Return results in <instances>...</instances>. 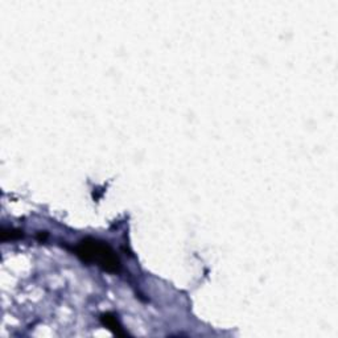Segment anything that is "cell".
Instances as JSON below:
<instances>
[{"mask_svg": "<svg viewBox=\"0 0 338 338\" xmlns=\"http://www.w3.org/2000/svg\"><path fill=\"white\" fill-rule=\"evenodd\" d=\"M75 253L83 262L96 263L107 272H119V258L116 256L113 249L105 242L89 238V239L79 242L78 246L75 247Z\"/></svg>", "mask_w": 338, "mask_h": 338, "instance_id": "1", "label": "cell"}, {"mask_svg": "<svg viewBox=\"0 0 338 338\" xmlns=\"http://www.w3.org/2000/svg\"><path fill=\"white\" fill-rule=\"evenodd\" d=\"M101 320H102V324L113 331L115 335H119V337H124V335H126V331L123 330L122 325L119 324V321L116 320V317L114 314L111 313L103 314L102 317H101Z\"/></svg>", "mask_w": 338, "mask_h": 338, "instance_id": "2", "label": "cell"}, {"mask_svg": "<svg viewBox=\"0 0 338 338\" xmlns=\"http://www.w3.org/2000/svg\"><path fill=\"white\" fill-rule=\"evenodd\" d=\"M23 235L20 231H14V230H3L2 231V239L7 240V239H16V238H20Z\"/></svg>", "mask_w": 338, "mask_h": 338, "instance_id": "3", "label": "cell"}]
</instances>
